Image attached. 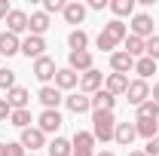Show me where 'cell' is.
<instances>
[{"instance_id":"obj_1","label":"cell","mask_w":159,"mask_h":156,"mask_svg":"<svg viewBox=\"0 0 159 156\" xmlns=\"http://www.w3.org/2000/svg\"><path fill=\"white\" fill-rule=\"evenodd\" d=\"M113 132H116V117L113 110H95L92 113V138L95 141H113Z\"/></svg>"},{"instance_id":"obj_2","label":"cell","mask_w":159,"mask_h":156,"mask_svg":"<svg viewBox=\"0 0 159 156\" xmlns=\"http://www.w3.org/2000/svg\"><path fill=\"white\" fill-rule=\"evenodd\" d=\"M98 89H104V74H101V71H95V67H92V71L80 74V92H83V95L92 98Z\"/></svg>"},{"instance_id":"obj_3","label":"cell","mask_w":159,"mask_h":156,"mask_svg":"<svg viewBox=\"0 0 159 156\" xmlns=\"http://www.w3.org/2000/svg\"><path fill=\"white\" fill-rule=\"evenodd\" d=\"M19 144L28 150V153H37L40 147H46V135L40 132L37 126H31V129H21V138H19Z\"/></svg>"},{"instance_id":"obj_4","label":"cell","mask_w":159,"mask_h":156,"mask_svg":"<svg viewBox=\"0 0 159 156\" xmlns=\"http://www.w3.org/2000/svg\"><path fill=\"white\" fill-rule=\"evenodd\" d=\"M125 95H129V104H135V107H141L144 101H150V86H147V80H129Z\"/></svg>"},{"instance_id":"obj_5","label":"cell","mask_w":159,"mask_h":156,"mask_svg":"<svg viewBox=\"0 0 159 156\" xmlns=\"http://www.w3.org/2000/svg\"><path fill=\"white\" fill-rule=\"evenodd\" d=\"M129 28H132V34L141 40H150L153 37V19L147 16V12H135L132 21H129Z\"/></svg>"},{"instance_id":"obj_6","label":"cell","mask_w":159,"mask_h":156,"mask_svg":"<svg viewBox=\"0 0 159 156\" xmlns=\"http://www.w3.org/2000/svg\"><path fill=\"white\" fill-rule=\"evenodd\" d=\"M21 55H25V58H34V61L43 58V55H46V40L28 34V37L21 40Z\"/></svg>"},{"instance_id":"obj_7","label":"cell","mask_w":159,"mask_h":156,"mask_svg":"<svg viewBox=\"0 0 159 156\" xmlns=\"http://www.w3.org/2000/svg\"><path fill=\"white\" fill-rule=\"evenodd\" d=\"M55 58H49V55H43V58L34 61V77L43 83V86H49V80H55Z\"/></svg>"},{"instance_id":"obj_8","label":"cell","mask_w":159,"mask_h":156,"mask_svg":"<svg viewBox=\"0 0 159 156\" xmlns=\"http://www.w3.org/2000/svg\"><path fill=\"white\" fill-rule=\"evenodd\" d=\"M70 147H74V156H95V138H92V132H80L74 135V141H70Z\"/></svg>"},{"instance_id":"obj_9","label":"cell","mask_w":159,"mask_h":156,"mask_svg":"<svg viewBox=\"0 0 159 156\" xmlns=\"http://www.w3.org/2000/svg\"><path fill=\"white\" fill-rule=\"evenodd\" d=\"M61 126H64V119H61L58 110H43L37 119V129L43 132V135H52V132H58Z\"/></svg>"},{"instance_id":"obj_10","label":"cell","mask_w":159,"mask_h":156,"mask_svg":"<svg viewBox=\"0 0 159 156\" xmlns=\"http://www.w3.org/2000/svg\"><path fill=\"white\" fill-rule=\"evenodd\" d=\"M80 86V74H74V71H70V67H58V71H55V89H64V92H74V89H77Z\"/></svg>"},{"instance_id":"obj_11","label":"cell","mask_w":159,"mask_h":156,"mask_svg":"<svg viewBox=\"0 0 159 156\" xmlns=\"http://www.w3.org/2000/svg\"><path fill=\"white\" fill-rule=\"evenodd\" d=\"M64 104H67L70 113H89L92 110V98L83 95V92H70V95L64 98Z\"/></svg>"},{"instance_id":"obj_12","label":"cell","mask_w":159,"mask_h":156,"mask_svg":"<svg viewBox=\"0 0 159 156\" xmlns=\"http://www.w3.org/2000/svg\"><path fill=\"white\" fill-rule=\"evenodd\" d=\"M37 98H40V104H43L46 110H58V104L64 101V95H61L55 86H43V89L37 92Z\"/></svg>"},{"instance_id":"obj_13","label":"cell","mask_w":159,"mask_h":156,"mask_svg":"<svg viewBox=\"0 0 159 156\" xmlns=\"http://www.w3.org/2000/svg\"><path fill=\"white\" fill-rule=\"evenodd\" d=\"M6 31L16 34V37L25 34V31H28V12H25V9H12V12L6 16Z\"/></svg>"},{"instance_id":"obj_14","label":"cell","mask_w":159,"mask_h":156,"mask_svg":"<svg viewBox=\"0 0 159 156\" xmlns=\"http://www.w3.org/2000/svg\"><path fill=\"white\" fill-rule=\"evenodd\" d=\"M67 67H70L74 74L92 71V52H89V49H86V52H70V55H67Z\"/></svg>"},{"instance_id":"obj_15","label":"cell","mask_w":159,"mask_h":156,"mask_svg":"<svg viewBox=\"0 0 159 156\" xmlns=\"http://www.w3.org/2000/svg\"><path fill=\"white\" fill-rule=\"evenodd\" d=\"M138 138V129L135 122H116V132H113V141L119 147H132V141Z\"/></svg>"},{"instance_id":"obj_16","label":"cell","mask_w":159,"mask_h":156,"mask_svg":"<svg viewBox=\"0 0 159 156\" xmlns=\"http://www.w3.org/2000/svg\"><path fill=\"white\" fill-rule=\"evenodd\" d=\"M6 101H9V107H12V110H28V104H31V92H28V89H21V86H16V89H9V92H6Z\"/></svg>"},{"instance_id":"obj_17","label":"cell","mask_w":159,"mask_h":156,"mask_svg":"<svg viewBox=\"0 0 159 156\" xmlns=\"http://www.w3.org/2000/svg\"><path fill=\"white\" fill-rule=\"evenodd\" d=\"M104 34L119 46V43H125V37H129V25H125V21H119V19H110L107 25H104Z\"/></svg>"},{"instance_id":"obj_18","label":"cell","mask_w":159,"mask_h":156,"mask_svg":"<svg viewBox=\"0 0 159 156\" xmlns=\"http://www.w3.org/2000/svg\"><path fill=\"white\" fill-rule=\"evenodd\" d=\"M19 52H21V40L16 34H9V31H3L0 34V58L3 55L9 58V55H19Z\"/></svg>"},{"instance_id":"obj_19","label":"cell","mask_w":159,"mask_h":156,"mask_svg":"<svg viewBox=\"0 0 159 156\" xmlns=\"http://www.w3.org/2000/svg\"><path fill=\"white\" fill-rule=\"evenodd\" d=\"M28 31L34 34V37H43L46 31H49V16L40 9V12H31L28 16Z\"/></svg>"},{"instance_id":"obj_20","label":"cell","mask_w":159,"mask_h":156,"mask_svg":"<svg viewBox=\"0 0 159 156\" xmlns=\"http://www.w3.org/2000/svg\"><path fill=\"white\" fill-rule=\"evenodd\" d=\"M104 89H107L113 98H116V95H125V89H129V77H125V74H107Z\"/></svg>"},{"instance_id":"obj_21","label":"cell","mask_w":159,"mask_h":156,"mask_svg":"<svg viewBox=\"0 0 159 156\" xmlns=\"http://www.w3.org/2000/svg\"><path fill=\"white\" fill-rule=\"evenodd\" d=\"M64 21H67V25H83V21H86V6H83L80 0H70V3L64 6Z\"/></svg>"},{"instance_id":"obj_22","label":"cell","mask_w":159,"mask_h":156,"mask_svg":"<svg viewBox=\"0 0 159 156\" xmlns=\"http://www.w3.org/2000/svg\"><path fill=\"white\" fill-rule=\"evenodd\" d=\"M110 67H113V74H125L129 77V71H135V58L125 55V52H113L110 55Z\"/></svg>"},{"instance_id":"obj_23","label":"cell","mask_w":159,"mask_h":156,"mask_svg":"<svg viewBox=\"0 0 159 156\" xmlns=\"http://www.w3.org/2000/svg\"><path fill=\"white\" fill-rule=\"evenodd\" d=\"M113 107H116V98L110 95L107 89H98V92L92 95V113H95V110H113Z\"/></svg>"},{"instance_id":"obj_24","label":"cell","mask_w":159,"mask_h":156,"mask_svg":"<svg viewBox=\"0 0 159 156\" xmlns=\"http://www.w3.org/2000/svg\"><path fill=\"white\" fill-rule=\"evenodd\" d=\"M122 46H125V49H122L125 55H132V58L138 61V58H144V46H147V40H141V37H135V34H129Z\"/></svg>"},{"instance_id":"obj_25","label":"cell","mask_w":159,"mask_h":156,"mask_svg":"<svg viewBox=\"0 0 159 156\" xmlns=\"http://www.w3.org/2000/svg\"><path fill=\"white\" fill-rule=\"evenodd\" d=\"M67 46H70V52H86V46H89V34H86L83 28H74V31L67 34Z\"/></svg>"},{"instance_id":"obj_26","label":"cell","mask_w":159,"mask_h":156,"mask_svg":"<svg viewBox=\"0 0 159 156\" xmlns=\"http://www.w3.org/2000/svg\"><path fill=\"white\" fill-rule=\"evenodd\" d=\"M46 150H49V156H74V147L67 138H52L46 144Z\"/></svg>"},{"instance_id":"obj_27","label":"cell","mask_w":159,"mask_h":156,"mask_svg":"<svg viewBox=\"0 0 159 156\" xmlns=\"http://www.w3.org/2000/svg\"><path fill=\"white\" fill-rule=\"evenodd\" d=\"M135 129H138L141 138H156L159 135V119H135Z\"/></svg>"},{"instance_id":"obj_28","label":"cell","mask_w":159,"mask_h":156,"mask_svg":"<svg viewBox=\"0 0 159 156\" xmlns=\"http://www.w3.org/2000/svg\"><path fill=\"white\" fill-rule=\"evenodd\" d=\"M110 12H113L119 21L125 19V16L132 19V16H135V0H113V3H110Z\"/></svg>"},{"instance_id":"obj_29","label":"cell","mask_w":159,"mask_h":156,"mask_svg":"<svg viewBox=\"0 0 159 156\" xmlns=\"http://www.w3.org/2000/svg\"><path fill=\"white\" fill-rule=\"evenodd\" d=\"M135 74H138V80H150L153 74H156V61L147 58V55L138 58V61H135Z\"/></svg>"},{"instance_id":"obj_30","label":"cell","mask_w":159,"mask_h":156,"mask_svg":"<svg viewBox=\"0 0 159 156\" xmlns=\"http://www.w3.org/2000/svg\"><path fill=\"white\" fill-rule=\"evenodd\" d=\"M9 122H12L16 129H31V122H34V117H31V110H12V117H9Z\"/></svg>"},{"instance_id":"obj_31","label":"cell","mask_w":159,"mask_h":156,"mask_svg":"<svg viewBox=\"0 0 159 156\" xmlns=\"http://www.w3.org/2000/svg\"><path fill=\"white\" fill-rule=\"evenodd\" d=\"M138 119H159V104L150 98V101H144L138 107Z\"/></svg>"},{"instance_id":"obj_32","label":"cell","mask_w":159,"mask_h":156,"mask_svg":"<svg viewBox=\"0 0 159 156\" xmlns=\"http://www.w3.org/2000/svg\"><path fill=\"white\" fill-rule=\"evenodd\" d=\"M0 89H16V71H9V67H0Z\"/></svg>"},{"instance_id":"obj_33","label":"cell","mask_w":159,"mask_h":156,"mask_svg":"<svg viewBox=\"0 0 159 156\" xmlns=\"http://www.w3.org/2000/svg\"><path fill=\"white\" fill-rule=\"evenodd\" d=\"M144 55H147V58H153V61H159V34H153V37L147 40V46H144Z\"/></svg>"},{"instance_id":"obj_34","label":"cell","mask_w":159,"mask_h":156,"mask_svg":"<svg viewBox=\"0 0 159 156\" xmlns=\"http://www.w3.org/2000/svg\"><path fill=\"white\" fill-rule=\"evenodd\" d=\"M95 43H98V49H101V52H110V55L116 52V43H113V40L107 37L104 31H101V34H98V40H95Z\"/></svg>"},{"instance_id":"obj_35","label":"cell","mask_w":159,"mask_h":156,"mask_svg":"<svg viewBox=\"0 0 159 156\" xmlns=\"http://www.w3.org/2000/svg\"><path fill=\"white\" fill-rule=\"evenodd\" d=\"M64 0H43V12L46 16H52V12H64Z\"/></svg>"},{"instance_id":"obj_36","label":"cell","mask_w":159,"mask_h":156,"mask_svg":"<svg viewBox=\"0 0 159 156\" xmlns=\"http://www.w3.org/2000/svg\"><path fill=\"white\" fill-rule=\"evenodd\" d=\"M6 156H28V150L21 147L19 141H6Z\"/></svg>"},{"instance_id":"obj_37","label":"cell","mask_w":159,"mask_h":156,"mask_svg":"<svg viewBox=\"0 0 159 156\" xmlns=\"http://www.w3.org/2000/svg\"><path fill=\"white\" fill-rule=\"evenodd\" d=\"M144 153H147V156H159V135L147 141V147H144Z\"/></svg>"},{"instance_id":"obj_38","label":"cell","mask_w":159,"mask_h":156,"mask_svg":"<svg viewBox=\"0 0 159 156\" xmlns=\"http://www.w3.org/2000/svg\"><path fill=\"white\" fill-rule=\"evenodd\" d=\"M9 117H12V107H9V101H6V98H0V122H6Z\"/></svg>"},{"instance_id":"obj_39","label":"cell","mask_w":159,"mask_h":156,"mask_svg":"<svg viewBox=\"0 0 159 156\" xmlns=\"http://www.w3.org/2000/svg\"><path fill=\"white\" fill-rule=\"evenodd\" d=\"M12 12V6H9V0H0V21H6V16Z\"/></svg>"},{"instance_id":"obj_40","label":"cell","mask_w":159,"mask_h":156,"mask_svg":"<svg viewBox=\"0 0 159 156\" xmlns=\"http://www.w3.org/2000/svg\"><path fill=\"white\" fill-rule=\"evenodd\" d=\"M89 6H92V9H104V6H110V3H107V0H92Z\"/></svg>"},{"instance_id":"obj_41","label":"cell","mask_w":159,"mask_h":156,"mask_svg":"<svg viewBox=\"0 0 159 156\" xmlns=\"http://www.w3.org/2000/svg\"><path fill=\"white\" fill-rule=\"evenodd\" d=\"M150 98H153V101L159 104V83H153V89H150Z\"/></svg>"},{"instance_id":"obj_42","label":"cell","mask_w":159,"mask_h":156,"mask_svg":"<svg viewBox=\"0 0 159 156\" xmlns=\"http://www.w3.org/2000/svg\"><path fill=\"white\" fill-rule=\"evenodd\" d=\"M125 156H147V153H144V150H129Z\"/></svg>"},{"instance_id":"obj_43","label":"cell","mask_w":159,"mask_h":156,"mask_svg":"<svg viewBox=\"0 0 159 156\" xmlns=\"http://www.w3.org/2000/svg\"><path fill=\"white\" fill-rule=\"evenodd\" d=\"M95 156H113V153H110V150H101V153H95Z\"/></svg>"},{"instance_id":"obj_44","label":"cell","mask_w":159,"mask_h":156,"mask_svg":"<svg viewBox=\"0 0 159 156\" xmlns=\"http://www.w3.org/2000/svg\"><path fill=\"white\" fill-rule=\"evenodd\" d=\"M0 156H6V144H0Z\"/></svg>"},{"instance_id":"obj_45","label":"cell","mask_w":159,"mask_h":156,"mask_svg":"<svg viewBox=\"0 0 159 156\" xmlns=\"http://www.w3.org/2000/svg\"><path fill=\"white\" fill-rule=\"evenodd\" d=\"M28 156H40V153H28Z\"/></svg>"}]
</instances>
